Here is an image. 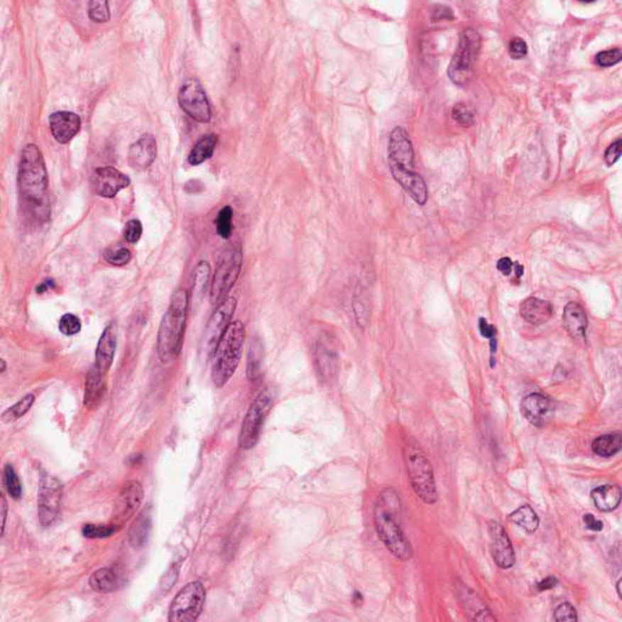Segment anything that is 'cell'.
Wrapping results in <instances>:
<instances>
[{"mask_svg":"<svg viewBox=\"0 0 622 622\" xmlns=\"http://www.w3.org/2000/svg\"><path fill=\"white\" fill-rule=\"evenodd\" d=\"M104 259L114 266H123L131 261V252L123 246H112L105 249Z\"/></svg>","mask_w":622,"mask_h":622,"instance_id":"d590c367","label":"cell"},{"mask_svg":"<svg viewBox=\"0 0 622 622\" xmlns=\"http://www.w3.org/2000/svg\"><path fill=\"white\" fill-rule=\"evenodd\" d=\"M157 157V143L155 136L145 134L135 141L128 152V162L135 170H145L155 162Z\"/></svg>","mask_w":622,"mask_h":622,"instance_id":"ffe728a7","label":"cell"},{"mask_svg":"<svg viewBox=\"0 0 622 622\" xmlns=\"http://www.w3.org/2000/svg\"><path fill=\"white\" fill-rule=\"evenodd\" d=\"M207 591L201 581H191L174 597L169 606L170 622H195L202 614Z\"/></svg>","mask_w":622,"mask_h":622,"instance_id":"30bf717a","label":"cell"},{"mask_svg":"<svg viewBox=\"0 0 622 622\" xmlns=\"http://www.w3.org/2000/svg\"><path fill=\"white\" fill-rule=\"evenodd\" d=\"M353 307H354V314H355V317H356V321H358L359 326H361L364 327L365 326L366 322H367V317H369V312H367V307H366V304L364 302H361L360 299L356 300V299H354L353 302Z\"/></svg>","mask_w":622,"mask_h":622,"instance_id":"c3c4849f","label":"cell"},{"mask_svg":"<svg viewBox=\"0 0 622 622\" xmlns=\"http://www.w3.org/2000/svg\"><path fill=\"white\" fill-rule=\"evenodd\" d=\"M584 524L587 526V529L592 531H601L603 530V523L593 517L592 514H586L584 517Z\"/></svg>","mask_w":622,"mask_h":622,"instance_id":"816d5d0a","label":"cell"},{"mask_svg":"<svg viewBox=\"0 0 622 622\" xmlns=\"http://www.w3.org/2000/svg\"><path fill=\"white\" fill-rule=\"evenodd\" d=\"M553 314V307L543 299L530 297L520 304V315L531 324H546Z\"/></svg>","mask_w":622,"mask_h":622,"instance_id":"7402d4cb","label":"cell"},{"mask_svg":"<svg viewBox=\"0 0 622 622\" xmlns=\"http://www.w3.org/2000/svg\"><path fill=\"white\" fill-rule=\"evenodd\" d=\"M3 483L9 495L13 500H20L22 496V484L13 466L6 464L3 473Z\"/></svg>","mask_w":622,"mask_h":622,"instance_id":"836d02e7","label":"cell"},{"mask_svg":"<svg viewBox=\"0 0 622 622\" xmlns=\"http://www.w3.org/2000/svg\"><path fill=\"white\" fill-rule=\"evenodd\" d=\"M258 349H256V347L253 345L251 347V349H249V366H247V374H249V378L251 381H254V379H257L258 374H259V365H261V361L258 360L259 356H258Z\"/></svg>","mask_w":622,"mask_h":622,"instance_id":"bcb514c9","label":"cell"},{"mask_svg":"<svg viewBox=\"0 0 622 622\" xmlns=\"http://www.w3.org/2000/svg\"><path fill=\"white\" fill-rule=\"evenodd\" d=\"M5 371H6V364L4 359H1V373H4Z\"/></svg>","mask_w":622,"mask_h":622,"instance_id":"6f0895ef","label":"cell"},{"mask_svg":"<svg viewBox=\"0 0 622 622\" xmlns=\"http://www.w3.org/2000/svg\"><path fill=\"white\" fill-rule=\"evenodd\" d=\"M6 515H8V502H6L4 493H1V517H3V521H1V535H4Z\"/></svg>","mask_w":622,"mask_h":622,"instance_id":"db71d44e","label":"cell"},{"mask_svg":"<svg viewBox=\"0 0 622 622\" xmlns=\"http://www.w3.org/2000/svg\"><path fill=\"white\" fill-rule=\"evenodd\" d=\"M143 500V489L141 484L136 480H131L123 486L118 495L114 513H112V525L122 526L126 521L129 520L141 506Z\"/></svg>","mask_w":622,"mask_h":622,"instance_id":"4fadbf2b","label":"cell"},{"mask_svg":"<svg viewBox=\"0 0 622 622\" xmlns=\"http://www.w3.org/2000/svg\"><path fill=\"white\" fill-rule=\"evenodd\" d=\"M116 348H117V326L114 322H111L105 328V331L102 332L99 343H97V353H95V365L94 366L104 377L114 364Z\"/></svg>","mask_w":622,"mask_h":622,"instance_id":"d6986e66","label":"cell"},{"mask_svg":"<svg viewBox=\"0 0 622 622\" xmlns=\"http://www.w3.org/2000/svg\"><path fill=\"white\" fill-rule=\"evenodd\" d=\"M117 531V528L112 525H95V524H85L82 529V534L87 538H111Z\"/></svg>","mask_w":622,"mask_h":622,"instance_id":"f35d334b","label":"cell"},{"mask_svg":"<svg viewBox=\"0 0 622 622\" xmlns=\"http://www.w3.org/2000/svg\"><path fill=\"white\" fill-rule=\"evenodd\" d=\"M17 187L22 202L34 218L44 222L50 215L49 178L43 153L37 145L30 143L22 150L17 172Z\"/></svg>","mask_w":622,"mask_h":622,"instance_id":"6da1fadb","label":"cell"},{"mask_svg":"<svg viewBox=\"0 0 622 622\" xmlns=\"http://www.w3.org/2000/svg\"><path fill=\"white\" fill-rule=\"evenodd\" d=\"M591 495L596 508L601 512H611L618 508L621 502V489L613 484L594 489Z\"/></svg>","mask_w":622,"mask_h":622,"instance_id":"4316f807","label":"cell"},{"mask_svg":"<svg viewBox=\"0 0 622 622\" xmlns=\"http://www.w3.org/2000/svg\"><path fill=\"white\" fill-rule=\"evenodd\" d=\"M218 143V136L214 134H208L202 136L195 143L194 148L187 156V162L191 165H200L209 160L214 153L215 148Z\"/></svg>","mask_w":622,"mask_h":622,"instance_id":"f1b7e54d","label":"cell"},{"mask_svg":"<svg viewBox=\"0 0 622 622\" xmlns=\"http://www.w3.org/2000/svg\"><path fill=\"white\" fill-rule=\"evenodd\" d=\"M481 49V37L475 30H464L459 37V47L454 51L447 75L454 84L464 87L473 76L474 65Z\"/></svg>","mask_w":622,"mask_h":622,"instance_id":"52a82bcc","label":"cell"},{"mask_svg":"<svg viewBox=\"0 0 622 622\" xmlns=\"http://www.w3.org/2000/svg\"><path fill=\"white\" fill-rule=\"evenodd\" d=\"M405 462L413 491L425 505H434L439 498L433 466L425 451L415 442L405 446Z\"/></svg>","mask_w":622,"mask_h":622,"instance_id":"8992f818","label":"cell"},{"mask_svg":"<svg viewBox=\"0 0 622 622\" xmlns=\"http://www.w3.org/2000/svg\"><path fill=\"white\" fill-rule=\"evenodd\" d=\"M520 411L531 425L542 428L553 420L555 406L550 398L534 393L523 399Z\"/></svg>","mask_w":622,"mask_h":622,"instance_id":"5bb4252c","label":"cell"},{"mask_svg":"<svg viewBox=\"0 0 622 622\" xmlns=\"http://www.w3.org/2000/svg\"><path fill=\"white\" fill-rule=\"evenodd\" d=\"M479 329L481 336L490 339V348H491V361H493V354L497 351V329L493 324H490L488 320L480 319Z\"/></svg>","mask_w":622,"mask_h":622,"instance_id":"b9f144b4","label":"cell"},{"mask_svg":"<svg viewBox=\"0 0 622 622\" xmlns=\"http://www.w3.org/2000/svg\"><path fill=\"white\" fill-rule=\"evenodd\" d=\"M315 365L320 378L331 381L338 370V359L334 350L324 342H319L315 347Z\"/></svg>","mask_w":622,"mask_h":622,"instance_id":"d4e9b609","label":"cell"},{"mask_svg":"<svg viewBox=\"0 0 622 622\" xmlns=\"http://www.w3.org/2000/svg\"><path fill=\"white\" fill-rule=\"evenodd\" d=\"M210 266L207 261H200L194 271L192 302H200L209 285Z\"/></svg>","mask_w":622,"mask_h":622,"instance_id":"1f68e13d","label":"cell"},{"mask_svg":"<svg viewBox=\"0 0 622 622\" xmlns=\"http://www.w3.org/2000/svg\"><path fill=\"white\" fill-rule=\"evenodd\" d=\"M622 446L621 434H606L598 437L592 442V451L599 457H613L620 452Z\"/></svg>","mask_w":622,"mask_h":622,"instance_id":"f546056e","label":"cell"},{"mask_svg":"<svg viewBox=\"0 0 622 622\" xmlns=\"http://www.w3.org/2000/svg\"><path fill=\"white\" fill-rule=\"evenodd\" d=\"M509 520L517 524L519 528L525 530L529 534H534L540 526V519L538 514L535 513L534 509L530 506H521L515 512L509 515Z\"/></svg>","mask_w":622,"mask_h":622,"instance_id":"4dcf8cb0","label":"cell"},{"mask_svg":"<svg viewBox=\"0 0 622 622\" xmlns=\"http://www.w3.org/2000/svg\"><path fill=\"white\" fill-rule=\"evenodd\" d=\"M236 307H237V300L236 298H227L223 303L219 304L215 309L213 315L209 319L208 326L206 328L204 338H206V344L208 348L217 347L220 338L223 336L224 332L227 331V326L231 324L232 317L235 314Z\"/></svg>","mask_w":622,"mask_h":622,"instance_id":"2e32d148","label":"cell"},{"mask_svg":"<svg viewBox=\"0 0 622 622\" xmlns=\"http://www.w3.org/2000/svg\"><path fill=\"white\" fill-rule=\"evenodd\" d=\"M181 109L194 121L208 123L212 119L209 100L202 84L195 78L186 80L178 95Z\"/></svg>","mask_w":622,"mask_h":622,"instance_id":"8fae6325","label":"cell"},{"mask_svg":"<svg viewBox=\"0 0 622 622\" xmlns=\"http://www.w3.org/2000/svg\"><path fill=\"white\" fill-rule=\"evenodd\" d=\"M129 185L131 179L114 167H100L94 172L93 187L100 197L114 198Z\"/></svg>","mask_w":622,"mask_h":622,"instance_id":"e0dca14e","label":"cell"},{"mask_svg":"<svg viewBox=\"0 0 622 622\" xmlns=\"http://www.w3.org/2000/svg\"><path fill=\"white\" fill-rule=\"evenodd\" d=\"M62 498V485L59 480L44 474L40 478L38 492V519L44 528L51 526L59 515Z\"/></svg>","mask_w":622,"mask_h":622,"instance_id":"7c38bea8","label":"cell"},{"mask_svg":"<svg viewBox=\"0 0 622 622\" xmlns=\"http://www.w3.org/2000/svg\"><path fill=\"white\" fill-rule=\"evenodd\" d=\"M564 328L567 329L569 336L576 341H584L586 332L589 327V320L584 312V307L576 302H570L564 307Z\"/></svg>","mask_w":622,"mask_h":622,"instance_id":"44dd1931","label":"cell"},{"mask_svg":"<svg viewBox=\"0 0 622 622\" xmlns=\"http://www.w3.org/2000/svg\"><path fill=\"white\" fill-rule=\"evenodd\" d=\"M89 584L97 593L116 592L122 587L123 579L114 569L102 568L92 574Z\"/></svg>","mask_w":622,"mask_h":622,"instance_id":"484cf974","label":"cell"},{"mask_svg":"<svg viewBox=\"0 0 622 622\" xmlns=\"http://www.w3.org/2000/svg\"><path fill=\"white\" fill-rule=\"evenodd\" d=\"M152 528V515L151 508L143 509L140 512L139 515L136 517L133 524H131L129 533H128V541L131 543V546L135 550L143 548L151 533Z\"/></svg>","mask_w":622,"mask_h":622,"instance_id":"cb8c5ba5","label":"cell"},{"mask_svg":"<svg viewBox=\"0 0 622 622\" xmlns=\"http://www.w3.org/2000/svg\"><path fill=\"white\" fill-rule=\"evenodd\" d=\"M508 54L512 59L520 60L528 54V45L521 38H513L509 42Z\"/></svg>","mask_w":622,"mask_h":622,"instance_id":"f6af8a7d","label":"cell"},{"mask_svg":"<svg viewBox=\"0 0 622 622\" xmlns=\"http://www.w3.org/2000/svg\"><path fill=\"white\" fill-rule=\"evenodd\" d=\"M242 251L240 246H232L222 254L210 283V302L218 307L227 298L240 276Z\"/></svg>","mask_w":622,"mask_h":622,"instance_id":"ba28073f","label":"cell"},{"mask_svg":"<svg viewBox=\"0 0 622 622\" xmlns=\"http://www.w3.org/2000/svg\"><path fill=\"white\" fill-rule=\"evenodd\" d=\"M388 162L391 175L413 201L425 206L428 200V189L425 179L415 172V152L408 131L396 126L391 131L388 146Z\"/></svg>","mask_w":622,"mask_h":622,"instance_id":"7a4b0ae2","label":"cell"},{"mask_svg":"<svg viewBox=\"0 0 622 622\" xmlns=\"http://www.w3.org/2000/svg\"><path fill=\"white\" fill-rule=\"evenodd\" d=\"M232 217H234V212H232L231 207L227 206L220 209L218 217H217V220H215L217 232L224 240H229L231 237Z\"/></svg>","mask_w":622,"mask_h":622,"instance_id":"e575fe53","label":"cell"},{"mask_svg":"<svg viewBox=\"0 0 622 622\" xmlns=\"http://www.w3.org/2000/svg\"><path fill=\"white\" fill-rule=\"evenodd\" d=\"M489 534L493 562L501 569L512 568L515 563V555L505 528L497 521H491L489 525Z\"/></svg>","mask_w":622,"mask_h":622,"instance_id":"9a60e30c","label":"cell"},{"mask_svg":"<svg viewBox=\"0 0 622 622\" xmlns=\"http://www.w3.org/2000/svg\"><path fill=\"white\" fill-rule=\"evenodd\" d=\"M104 378L105 377L99 372L95 366H93L90 371H89L88 376H87V382H85V408H97L99 403H100V400L102 399V395H104V391H105Z\"/></svg>","mask_w":622,"mask_h":622,"instance_id":"83f0119b","label":"cell"},{"mask_svg":"<svg viewBox=\"0 0 622 622\" xmlns=\"http://www.w3.org/2000/svg\"><path fill=\"white\" fill-rule=\"evenodd\" d=\"M459 599L466 614L474 621H496L486 604L473 591L462 586L459 589Z\"/></svg>","mask_w":622,"mask_h":622,"instance_id":"603a6c76","label":"cell"},{"mask_svg":"<svg viewBox=\"0 0 622 622\" xmlns=\"http://www.w3.org/2000/svg\"><path fill=\"white\" fill-rule=\"evenodd\" d=\"M189 305L190 295L185 290L179 288L173 293L157 334V354L163 364L174 361L181 353Z\"/></svg>","mask_w":622,"mask_h":622,"instance_id":"277c9868","label":"cell"},{"mask_svg":"<svg viewBox=\"0 0 622 622\" xmlns=\"http://www.w3.org/2000/svg\"><path fill=\"white\" fill-rule=\"evenodd\" d=\"M452 18H454V13L451 11V9L447 8V6H439L437 10H434L433 16H432L433 21L452 20Z\"/></svg>","mask_w":622,"mask_h":622,"instance_id":"681fc988","label":"cell"},{"mask_svg":"<svg viewBox=\"0 0 622 622\" xmlns=\"http://www.w3.org/2000/svg\"><path fill=\"white\" fill-rule=\"evenodd\" d=\"M273 406V391L270 388H264L256 396V399L253 400L241 425L240 437H239L241 449L251 450L253 447H256L259 442L265 420Z\"/></svg>","mask_w":622,"mask_h":622,"instance_id":"9c48e42d","label":"cell"},{"mask_svg":"<svg viewBox=\"0 0 622 622\" xmlns=\"http://www.w3.org/2000/svg\"><path fill=\"white\" fill-rule=\"evenodd\" d=\"M513 268L514 263L509 258H501L500 261H497V269L505 276H509L513 271Z\"/></svg>","mask_w":622,"mask_h":622,"instance_id":"f907efd6","label":"cell"},{"mask_svg":"<svg viewBox=\"0 0 622 622\" xmlns=\"http://www.w3.org/2000/svg\"><path fill=\"white\" fill-rule=\"evenodd\" d=\"M452 117L462 126H471L474 123V112L464 104L454 105Z\"/></svg>","mask_w":622,"mask_h":622,"instance_id":"60d3db41","label":"cell"},{"mask_svg":"<svg viewBox=\"0 0 622 622\" xmlns=\"http://www.w3.org/2000/svg\"><path fill=\"white\" fill-rule=\"evenodd\" d=\"M246 328L241 321H232L218 342L212 366V381L217 388H223L240 365Z\"/></svg>","mask_w":622,"mask_h":622,"instance_id":"5b68a950","label":"cell"},{"mask_svg":"<svg viewBox=\"0 0 622 622\" xmlns=\"http://www.w3.org/2000/svg\"><path fill=\"white\" fill-rule=\"evenodd\" d=\"M51 134L60 143H67L80 131L82 121L80 116L68 111H60L51 114L49 118Z\"/></svg>","mask_w":622,"mask_h":622,"instance_id":"ac0fdd59","label":"cell"},{"mask_svg":"<svg viewBox=\"0 0 622 622\" xmlns=\"http://www.w3.org/2000/svg\"><path fill=\"white\" fill-rule=\"evenodd\" d=\"M622 59L621 50L618 48L610 49V50L601 51L596 55V63L599 67H611Z\"/></svg>","mask_w":622,"mask_h":622,"instance_id":"ab89813d","label":"cell"},{"mask_svg":"<svg viewBox=\"0 0 622 622\" xmlns=\"http://www.w3.org/2000/svg\"><path fill=\"white\" fill-rule=\"evenodd\" d=\"M555 620L558 622L577 621V613L570 603H563L555 610Z\"/></svg>","mask_w":622,"mask_h":622,"instance_id":"ee69618b","label":"cell"},{"mask_svg":"<svg viewBox=\"0 0 622 622\" xmlns=\"http://www.w3.org/2000/svg\"><path fill=\"white\" fill-rule=\"evenodd\" d=\"M34 400H36V398H34L33 394H27V395L23 396L18 403H16L11 408H9L1 415V420L4 423H10V422H13V420H17L18 418L25 416L26 413H28L31 408L33 406Z\"/></svg>","mask_w":622,"mask_h":622,"instance_id":"d6a6232c","label":"cell"},{"mask_svg":"<svg viewBox=\"0 0 622 622\" xmlns=\"http://www.w3.org/2000/svg\"><path fill=\"white\" fill-rule=\"evenodd\" d=\"M51 287H55V283L53 280H50V281L43 282L40 286L37 287V292H38V293H44V290H47L48 288H51Z\"/></svg>","mask_w":622,"mask_h":622,"instance_id":"11a10c76","label":"cell"},{"mask_svg":"<svg viewBox=\"0 0 622 622\" xmlns=\"http://www.w3.org/2000/svg\"><path fill=\"white\" fill-rule=\"evenodd\" d=\"M141 235H143V225L140 223V220L131 219L126 224L124 237H126V242L136 244L141 239Z\"/></svg>","mask_w":622,"mask_h":622,"instance_id":"7bdbcfd3","label":"cell"},{"mask_svg":"<svg viewBox=\"0 0 622 622\" xmlns=\"http://www.w3.org/2000/svg\"><path fill=\"white\" fill-rule=\"evenodd\" d=\"M558 584V580L553 577V576H550V577H546L545 580L540 581L538 584H536V587H538V592H543V591H548V589H552L553 587H555Z\"/></svg>","mask_w":622,"mask_h":622,"instance_id":"f5cc1de1","label":"cell"},{"mask_svg":"<svg viewBox=\"0 0 622 622\" xmlns=\"http://www.w3.org/2000/svg\"><path fill=\"white\" fill-rule=\"evenodd\" d=\"M88 13L90 20L97 22V23H104V22L109 21V18H111L107 1H99V0L90 1Z\"/></svg>","mask_w":622,"mask_h":622,"instance_id":"8d00e7d4","label":"cell"},{"mask_svg":"<svg viewBox=\"0 0 622 622\" xmlns=\"http://www.w3.org/2000/svg\"><path fill=\"white\" fill-rule=\"evenodd\" d=\"M399 511L398 493L391 489L384 490L374 508V528L388 551L398 560L408 562L413 558V547L398 520Z\"/></svg>","mask_w":622,"mask_h":622,"instance_id":"3957f363","label":"cell"},{"mask_svg":"<svg viewBox=\"0 0 622 622\" xmlns=\"http://www.w3.org/2000/svg\"><path fill=\"white\" fill-rule=\"evenodd\" d=\"M621 139H618L611 143L606 152V162L608 165H613L620 160L621 156Z\"/></svg>","mask_w":622,"mask_h":622,"instance_id":"7dc6e473","label":"cell"},{"mask_svg":"<svg viewBox=\"0 0 622 622\" xmlns=\"http://www.w3.org/2000/svg\"><path fill=\"white\" fill-rule=\"evenodd\" d=\"M59 329L60 332L65 334V336H76L82 329V322H80V320L76 315L65 314L60 319Z\"/></svg>","mask_w":622,"mask_h":622,"instance_id":"74e56055","label":"cell"},{"mask_svg":"<svg viewBox=\"0 0 622 622\" xmlns=\"http://www.w3.org/2000/svg\"><path fill=\"white\" fill-rule=\"evenodd\" d=\"M620 586H621V580H618V584H616V591H618V597L621 598V589H620Z\"/></svg>","mask_w":622,"mask_h":622,"instance_id":"9f6ffc18","label":"cell"}]
</instances>
